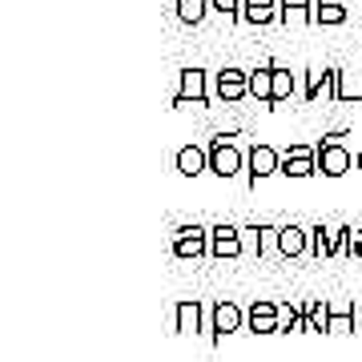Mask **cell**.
Segmentation results:
<instances>
[{"label": "cell", "mask_w": 362, "mask_h": 362, "mask_svg": "<svg viewBox=\"0 0 362 362\" xmlns=\"http://www.w3.org/2000/svg\"><path fill=\"white\" fill-rule=\"evenodd\" d=\"M238 330H246V310L238 302L221 298V302L206 306V326H202V338L206 342H221L226 334H238Z\"/></svg>", "instance_id": "cell-1"}, {"label": "cell", "mask_w": 362, "mask_h": 362, "mask_svg": "<svg viewBox=\"0 0 362 362\" xmlns=\"http://www.w3.org/2000/svg\"><path fill=\"white\" fill-rule=\"evenodd\" d=\"M233 137H238V133H214V137L206 141L209 173H218V177H238V173L246 169V153L238 149Z\"/></svg>", "instance_id": "cell-2"}, {"label": "cell", "mask_w": 362, "mask_h": 362, "mask_svg": "<svg viewBox=\"0 0 362 362\" xmlns=\"http://www.w3.org/2000/svg\"><path fill=\"white\" fill-rule=\"evenodd\" d=\"M346 233L350 226H310V258H346Z\"/></svg>", "instance_id": "cell-3"}, {"label": "cell", "mask_w": 362, "mask_h": 362, "mask_svg": "<svg viewBox=\"0 0 362 362\" xmlns=\"http://www.w3.org/2000/svg\"><path fill=\"white\" fill-rule=\"evenodd\" d=\"M169 250H173V258H206L209 254V230L206 226H177V230L169 233Z\"/></svg>", "instance_id": "cell-4"}, {"label": "cell", "mask_w": 362, "mask_h": 362, "mask_svg": "<svg viewBox=\"0 0 362 362\" xmlns=\"http://www.w3.org/2000/svg\"><path fill=\"white\" fill-rule=\"evenodd\" d=\"M209 105L214 101V85H209V73L206 69H181V85L173 93V105Z\"/></svg>", "instance_id": "cell-5"}, {"label": "cell", "mask_w": 362, "mask_h": 362, "mask_svg": "<svg viewBox=\"0 0 362 362\" xmlns=\"http://www.w3.org/2000/svg\"><path fill=\"white\" fill-rule=\"evenodd\" d=\"M242 242H246L250 254L258 258H282V226H246L242 230Z\"/></svg>", "instance_id": "cell-6"}, {"label": "cell", "mask_w": 362, "mask_h": 362, "mask_svg": "<svg viewBox=\"0 0 362 362\" xmlns=\"http://www.w3.org/2000/svg\"><path fill=\"white\" fill-rule=\"evenodd\" d=\"M246 254V242H242V230L230 226V221H218V226H209V258H242Z\"/></svg>", "instance_id": "cell-7"}, {"label": "cell", "mask_w": 362, "mask_h": 362, "mask_svg": "<svg viewBox=\"0 0 362 362\" xmlns=\"http://www.w3.org/2000/svg\"><path fill=\"white\" fill-rule=\"evenodd\" d=\"M274 173H282V153L274 145H254L246 153V181L258 185V181L274 177Z\"/></svg>", "instance_id": "cell-8"}, {"label": "cell", "mask_w": 362, "mask_h": 362, "mask_svg": "<svg viewBox=\"0 0 362 362\" xmlns=\"http://www.w3.org/2000/svg\"><path fill=\"white\" fill-rule=\"evenodd\" d=\"M350 165H354V157L342 141H330V137L318 141V173L322 177H342V173H350Z\"/></svg>", "instance_id": "cell-9"}, {"label": "cell", "mask_w": 362, "mask_h": 362, "mask_svg": "<svg viewBox=\"0 0 362 362\" xmlns=\"http://www.w3.org/2000/svg\"><path fill=\"white\" fill-rule=\"evenodd\" d=\"M214 97L226 105L250 97V73L246 69H221V73H214Z\"/></svg>", "instance_id": "cell-10"}, {"label": "cell", "mask_w": 362, "mask_h": 362, "mask_svg": "<svg viewBox=\"0 0 362 362\" xmlns=\"http://www.w3.org/2000/svg\"><path fill=\"white\" fill-rule=\"evenodd\" d=\"M286 177H314L318 173V145H290L282 153Z\"/></svg>", "instance_id": "cell-11"}, {"label": "cell", "mask_w": 362, "mask_h": 362, "mask_svg": "<svg viewBox=\"0 0 362 362\" xmlns=\"http://www.w3.org/2000/svg\"><path fill=\"white\" fill-rule=\"evenodd\" d=\"M246 330L250 334H278V302L254 298L246 310Z\"/></svg>", "instance_id": "cell-12"}, {"label": "cell", "mask_w": 362, "mask_h": 362, "mask_svg": "<svg viewBox=\"0 0 362 362\" xmlns=\"http://www.w3.org/2000/svg\"><path fill=\"white\" fill-rule=\"evenodd\" d=\"M202 326H206V306L197 298H185L173 306V330L177 334H202Z\"/></svg>", "instance_id": "cell-13"}, {"label": "cell", "mask_w": 362, "mask_h": 362, "mask_svg": "<svg viewBox=\"0 0 362 362\" xmlns=\"http://www.w3.org/2000/svg\"><path fill=\"white\" fill-rule=\"evenodd\" d=\"M282 16V0H242V25H274Z\"/></svg>", "instance_id": "cell-14"}, {"label": "cell", "mask_w": 362, "mask_h": 362, "mask_svg": "<svg viewBox=\"0 0 362 362\" xmlns=\"http://www.w3.org/2000/svg\"><path fill=\"white\" fill-rule=\"evenodd\" d=\"M177 173L181 177H202V173H209L206 145H181L177 149Z\"/></svg>", "instance_id": "cell-15"}, {"label": "cell", "mask_w": 362, "mask_h": 362, "mask_svg": "<svg viewBox=\"0 0 362 362\" xmlns=\"http://www.w3.org/2000/svg\"><path fill=\"white\" fill-rule=\"evenodd\" d=\"M278 334H310V318H306V306H294V302H278Z\"/></svg>", "instance_id": "cell-16"}, {"label": "cell", "mask_w": 362, "mask_h": 362, "mask_svg": "<svg viewBox=\"0 0 362 362\" xmlns=\"http://www.w3.org/2000/svg\"><path fill=\"white\" fill-rule=\"evenodd\" d=\"M334 101H358L362 105V69H338Z\"/></svg>", "instance_id": "cell-17"}, {"label": "cell", "mask_w": 362, "mask_h": 362, "mask_svg": "<svg viewBox=\"0 0 362 362\" xmlns=\"http://www.w3.org/2000/svg\"><path fill=\"white\" fill-rule=\"evenodd\" d=\"M302 254H310V230H302V226H282V258H302Z\"/></svg>", "instance_id": "cell-18"}, {"label": "cell", "mask_w": 362, "mask_h": 362, "mask_svg": "<svg viewBox=\"0 0 362 362\" xmlns=\"http://www.w3.org/2000/svg\"><path fill=\"white\" fill-rule=\"evenodd\" d=\"M334 77H338V69H310V73H306V89H302V97H306V101H318L322 93L334 97Z\"/></svg>", "instance_id": "cell-19"}, {"label": "cell", "mask_w": 362, "mask_h": 362, "mask_svg": "<svg viewBox=\"0 0 362 362\" xmlns=\"http://www.w3.org/2000/svg\"><path fill=\"white\" fill-rule=\"evenodd\" d=\"M314 4L318 0H282V21L286 28H294V25H314Z\"/></svg>", "instance_id": "cell-20"}, {"label": "cell", "mask_w": 362, "mask_h": 362, "mask_svg": "<svg viewBox=\"0 0 362 362\" xmlns=\"http://www.w3.org/2000/svg\"><path fill=\"white\" fill-rule=\"evenodd\" d=\"M250 97L262 105H274V65L250 69Z\"/></svg>", "instance_id": "cell-21"}, {"label": "cell", "mask_w": 362, "mask_h": 362, "mask_svg": "<svg viewBox=\"0 0 362 362\" xmlns=\"http://www.w3.org/2000/svg\"><path fill=\"white\" fill-rule=\"evenodd\" d=\"M346 4H338V0H318L314 4V25H346Z\"/></svg>", "instance_id": "cell-22"}, {"label": "cell", "mask_w": 362, "mask_h": 362, "mask_svg": "<svg viewBox=\"0 0 362 362\" xmlns=\"http://www.w3.org/2000/svg\"><path fill=\"white\" fill-rule=\"evenodd\" d=\"M306 318H310V330L326 334V326H330V298H310L306 302Z\"/></svg>", "instance_id": "cell-23"}, {"label": "cell", "mask_w": 362, "mask_h": 362, "mask_svg": "<svg viewBox=\"0 0 362 362\" xmlns=\"http://www.w3.org/2000/svg\"><path fill=\"white\" fill-rule=\"evenodd\" d=\"M209 13V0H177V21L181 25H202Z\"/></svg>", "instance_id": "cell-24"}, {"label": "cell", "mask_w": 362, "mask_h": 362, "mask_svg": "<svg viewBox=\"0 0 362 362\" xmlns=\"http://www.w3.org/2000/svg\"><path fill=\"white\" fill-rule=\"evenodd\" d=\"M294 89H298L294 73H290V69H282V65H274V105L290 101V97H294Z\"/></svg>", "instance_id": "cell-25"}, {"label": "cell", "mask_w": 362, "mask_h": 362, "mask_svg": "<svg viewBox=\"0 0 362 362\" xmlns=\"http://www.w3.org/2000/svg\"><path fill=\"white\" fill-rule=\"evenodd\" d=\"M209 8L226 21H242V0H209Z\"/></svg>", "instance_id": "cell-26"}, {"label": "cell", "mask_w": 362, "mask_h": 362, "mask_svg": "<svg viewBox=\"0 0 362 362\" xmlns=\"http://www.w3.org/2000/svg\"><path fill=\"white\" fill-rule=\"evenodd\" d=\"M354 314H330V326H326V334H354Z\"/></svg>", "instance_id": "cell-27"}, {"label": "cell", "mask_w": 362, "mask_h": 362, "mask_svg": "<svg viewBox=\"0 0 362 362\" xmlns=\"http://www.w3.org/2000/svg\"><path fill=\"white\" fill-rule=\"evenodd\" d=\"M346 258H362V226H358V230L350 226V233H346Z\"/></svg>", "instance_id": "cell-28"}, {"label": "cell", "mask_w": 362, "mask_h": 362, "mask_svg": "<svg viewBox=\"0 0 362 362\" xmlns=\"http://www.w3.org/2000/svg\"><path fill=\"white\" fill-rule=\"evenodd\" d=\"M330 314H354V302L350 298H330Z\"/></svg>", "instance_id": "cell-29"}, {"label": "cell", "mask_w": 362, "mask_h": 362, "mask_svg": "<svg viewBox=\"0 0 362 362\" xmlns=\"http://www.w3.org/2000/svg\"><path fill=\"white\" fill-rule=\"evenodd\" d=\"M354 165H358V173H362V149H358V157H354Z\"/></svg>", "instance_id": "cell-30"}, {"label": "cell", "mask_w": 362, "mask_h": 362, "mask_svg": "<svg viewBox=\"0 0 362 362\" xmlns=\"http://www.w3.org/2000/svg\"><path fill=\"white\" fill-rule=\"evenodd\" d=\"M358 330H362V306H358Z\"/></svg>", "instance_id": "cell-31"}]
</instances>
